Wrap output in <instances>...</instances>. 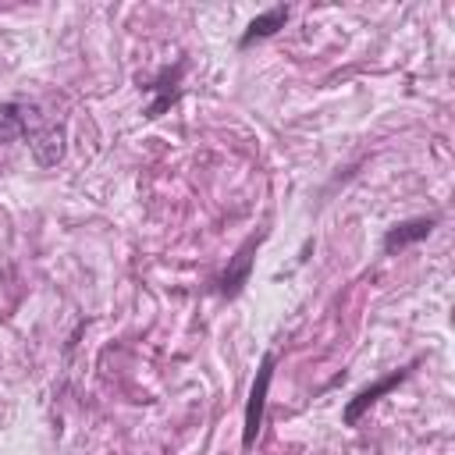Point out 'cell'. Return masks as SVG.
<instances>
[{"instance_id": "obj_2", "label": "cell", "mask_w": 455, "mask_h": 455, "mask_svg": "<svg viewBox=\"0 0 455 455\" xmlns=\"http://www.w3.org/2000/svg\"><path fill=\"white\" fill-rule=\"evenodd\" d=\"M256 245H259V238H249V242L231 256L228 270H224V274H220V281H217V291H220L224 299H235V295L249 284V274H252V252H256Z\"/></svg>"}, {"instance_id": "obj_1", "label": "cell", "mask_w": 455, "mask_h": 455, "mask_svg": "<svg viewBox=\"0 0 455 455\" xmlns=\"http://www.w3.org/2000/svg\"><path fill=\"white\" fill-rule=\"evenodd\" d=\"M274 363L277 355L267 352L259 359V370H256V380L249 387V398H245V416H242V444L252 448L256 437H259V427H263V405H267V391H270V380H274Z\"/></svg>"}, {"instance_id": "obj_7", "label": "cell", "mask_w": 455, "mask_h": 455, "mask_svg": "<svg viewBox=\"0 0 455 455\" xmlns=\"http://www.w3.org/2000/svg\"><path fill=\"white\" fill-rule=\"evenodd\" d=\"M181 71H185V64H178L174 71H164L160 78H156V85H146L149 92H156V100L146 107V117L153 121V117H160L178 96H181Z\"/></svg>"}, {"instance_id": "obj_4", "label": "cell", "mask_w": 455, "mask_h": 455, "mask_svg": "<svg viewBox=\"0 0 455 455\" xmlns=\"http://www.w3.org/2000/svg\"><path fill=\"white\" fill-rule=\"evenodd\" d=\"M434 228H437V217H412V220H402V224L387 228V235H384V252H398V249H405V245H412V242H423Z\"/></svg>"}, {"instance_id": "obj_5", "label": "cell", "mask_w": 455, "mask_h": 455, "mask_svg": "<svg viewBox=\"0 0 455 455\" xmlns=\"http://www.w3.org/2000/svg\"><path fill=\"white\" fill-rule=\"evenodd\" d=\"M28 146H32V156H36L39 167H53L64 156V128H57V124L36 128L28 135Z\"/></svg>"}, {"instance_id": "obj_3", "label": "cell", "mask_w": 455, "mask_h": 455, "mask_svg": "<svg viewBox=\"0 0 455 455\" xmlns=\"http://www.w3.org/2000/svg\"><path fill=\"white\" fill-rule=\"evenodd\" d=\"M409 370H412V366H402V370H395V373H387V377H380L377 384H370V387H363V391H359V395H355V398H352V402L345 405V412H341V419H345L348 427H355V423H359V416H363V412H366V409H370V405H373V402H377L380 395H387L391 387H398V384H402V380L409 377Z\"/></svg>"}, {"instance_id": "obj_6", "label": "cell", "mask_w": 455, "mask_h": 455, "mask_svg": "<svg viewBox=\"0 0 455 455\" xmlns=\"http://www.w3.org/2000/svg\"><path fill=\"white\" fill-rule=\"evenodd\" d=\"M284 21H288V7H284V4H277V7H270V11H263V14H256V18L249 21V28L242 32L238 46L245 50V46H252V43H259V39H270L277 28H284Z\"/></svg>"}, {"instance_id": "obj_8", "label": "cell", "mask_w": 455, "mask_h": 455, "mask_svg": "<svg viewBox=\"0 0 455 455\" xmlns=\"http://www.w3.org/2000/svg\"><path fill=\"white\" fill-rule=\"evenodd\" d=\"M28 121H36V110L25 103H0V142H14L28 135Z\"/></svg>"}]
</instances>
